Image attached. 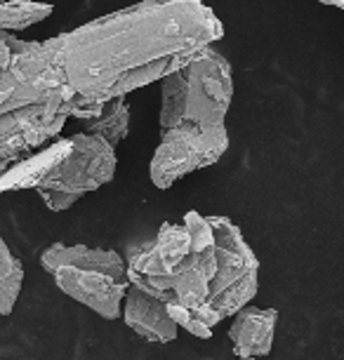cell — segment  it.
Here are the masks:
<instances>
[{
	"label": "cell",
	"mask_w": 344,
	"mask_h": 360,
	"mask_svg": "<svg viewBox=\"0 0 344 360\" xmlns=\"http://www.w3.org/2000/svg\"><path fill=\"white\" fill-rule=\"evenodd\" d=\"M222 36L203 0H141L45 43L64 92L104 104L167 78Z\"/></svg>",
	"instance_id": "6da1fadb"
},
{
	"label": "cell",
	"mask_w": 344,
	"mask_h": 360,
	"mask_svg": "<svg viewBox=\"0 0 344 360\" xmlns=\"http://www.w3.org/2000/svg\"><path fill=\"white\" fill-rule=\"evenodd\" d=\"M231 101V64L222 52L208 47L186 66L160 80V132L177 125H227Z\"/></svg>",
	"instance_id": "7a4b0ae2"
},
{
	"label": "cell",
	"mask_w": 344,
	"mask_h": 360,
	"mask_svg": "<svg viewBox=\"0 0 344 360\" xmlns=\"http://www.w3.org/2000/svg\"><path fill=\"white\" fill-rule=\"evenodd\" d=\"M40 264L66 297L104 321H116L123 314L130 283L125 259L116 250L52 243L40 255Z\"/></svg>",
	"instance_id": "3957f363"
},
{
	"label": "cell",
	"mask_w": 344,
	"mask_h": 360,
	"mask_svg": "<svg viewBox=\"0 0 344 360\" xmlns=\"http://www.w3.org/2000/svg\"><path fill=\"white\" fill-rule=\"evenodd\" d=\"M64 94L45 40L0 31V115Z\"/></svg>",
	"instance_id": "277c9868"
},
{
	"label": "cell",
	"mask_w": 344,
	"mask_h": 360,
	"mask_svg": "<svg viewBox=\"0 0 344 360\" xmlns=\"http://www.w3.org/2000/svg\"><path fill=\"white\" fill-rule=\"evenodd\" d=\"M215 233V271L208 304L222 321L250 307L260 288V262L243 238L241 229L227 217H210Z\"/></svg>",
	"instance_id": "5b68a950"
},
{
	"label": "cell",
	"mask_w": 344,
	"mask_h": 360,
	"mask_svg": "<svg viewBox=\"0 0 344 360\" xmlns=\"http://www.w3.org/2000/svg\"><path fill=\"white\" fill-rule=\"evenodd\" d=\"M71 144V153L36 188V193L52 212H64L73 207L85 193L109 184L116 174V148L104 139L83 130L73 134Z\"/></svg>",
	"instance_id": "8992f818"
},
{
	"label": "cell",
	"mask_w": 344,
	"mask_h": 360,
	"mask_svg": "<svg viewBox=\"0 0 344 360\" xmlns=\"http://www.w3.org/2000/svg\"><path fill=\"white\" fill-rule=\"evenodd\" d=\"M229 148V130L177 125L160 132V144L149 162L151 184L165 191L186 174L215 165Z\"/></svg>",
	"instance_id": "52a82bcc"
},
{
	"label": "cell",
	"mask_w": 344,
	"mask_h": 360,
	"mask_svg": "<svg viewBox=\"0 0 344 360\" xmlns=\"http://www.w3.org/2000/svg\"><path fill=\"white\" fill-rule=\"evenodd\" d=\"M189 255H191V240L184 224H160L153 240L127 250V283L160 302L172 304V276Z\"/></svg>",
	"instance_id": "ba28073f"
},
{
	"label": "cell",
	"mask_w": 344,
	"mask_h": 360,
	"mask_svg": "<svg viewBox=\"0 0 344 360\" xmlns=\"http://www.w3.org/2000/svg\"><path fill=\"white\" fill-rule=\"evenodd\" d=\"M69 92L0 115V169L29 158L69 120Z\"/></svg>",
	"instance_id": "9c48e42d"
},
{
	"label": "cell",
	"mask_w": 344,
	"mask_h": 360,
	"mask_svg": "<svg viewBox=\"0 0 344 360\" xmlns=\"http://www.w3.org/2000/svg\"><path fill=\"white\" fill-rule=\"evenodd\" d=\"M120 318L134 335L153 344H170L177 339L179 328L167 314V304L160 299L146 295L139 288H127L123 299V314Z\"/></svg>",
	"instance_id": "30bf717a"
},
{
	"label": "cell",
	"mask_w": 344,
	"mask_h": 360,
	"mask_svg": "<svg viewBox=\"0 0 344 360\" xmlns=\"http://www.w3.org/2000/svg\"><path fill=\"white\" fill-rule=\"evenodd\" d=\"M276 323L279 311L276 309H257L246 307L234 316L229 328V342L238 358H265L274 349Z\"/></svg>",
	"instance_id": "8fae6325"
},
{
	"label": "cell",
	"mask_w": 344,
	"mask_h": 360,
	"mask_svg": "<svg viewBox=\"0 0 344 360\" xmlns=\"http://www.w3.org/2000/svg\"><path fill=\"white\" fill-rule=\"evenodd\" d=\"M215 271H217L215 248L205 250V252L189 255L172 276V304H179L181 309L191 311V314H196L200 307H205Z\"/></svg>",
	"instance_id": "7c38bea8"
},
{
	"label": "cell",
	"mask_w": 344,
	"mask_h": 360,
	"mask_svg": "<svg viewBox=\"0 0 344 360\" xmlns=\"http://www.w3.org/2000/svg\"><path fill=\"white\" fill-rule=\"evenodd\" d=\"M71 137L52 141L50 146L40 148L29 158L15 162L0 172V193L8 191H24V188H36L43 184V179L71 153Z\"/></svg>",
	"instance_id": "4fadbf2b"
},
{
	"label": "cell",
	"mask_w": 344,
	"mask_h": 360,
	"mask_svg": "<svg viewBox=\"0 0 344 360\" xmlns=\"http://www.w3.org/2000/svg\"><path fill=\"white\" fill-rule=\"evenodd\" d=\"M127 130H130V106H127V97H116L106 101L102 113L85 123V132L104 139L113 148L127 137Z\"/></svg>",
	"instance_id": "5bb4252c"
},
{
	"label": "cell",
	"mask_w": 344,
	"mask_h": 360,
	"mask_svg": "<svg viewBox=\"0 0 344 360\" xmlns=\"http://www.w3.org/2000/svg\"><path fill=\"white\" fill-rule=\"evenodd\" d=\"M24 285V266L12 255L10 245L5 243L0 231V316H10L17 307V299L22 295Z\"/></svg>",
	"instance_id": "9a60e30c"
},
{
	"label": "cell",
	"mask_w": 344,
	"mask_h": 360,
	"mask_svg": "<svg viewBox=\"0 0 344 360\" xmlns=\"http://www.w3.org/2000/svg\"><path fill=\"white\" fill-rule=\"evenodd\" d=\"M52 15V5L33 0H0V31L17 33Z\"/></svg>",
	"instance_id": "2e32d148"
},
{
	"label": "cell",
	"mask_w": 344,
	"mask_h": 360,
	"mask_svg": "<svg viewBox=\"0 0 344 360\" xmlns=\"http://www.w3.org/2000/svg\"><path fill=\"white\" fill-rule=\"evenodd\" d=\"M181 224H184L189 240H191V252H205V250L215 248V233L210 226V217H203L200 212H186L181 217Z\"/></svg>",
	"instance_id": "e0dca14e"
},
{
	"label": "cell",
	"mask_w": 344,
	"mask_h": 360,
	"mask_svg": "<svg viewBox=\"0 0 344 360\" xmlns=\"http://www.w3.org/2000/svg\"><path fill=\"white\" fill-rule=\"evenodd\" d=\"M167 314H170V318L174 321V325H177L179 330H186L189 335L198 337V339H210L212 337V330L205 328L200 321H196L191 311L181 309L179 304H167Z\"/></svg>",
	"instance_id": "ac0fdd59"
},
{
	"label": "cell",
	"mask_w": 344,
	"mask_h": 360,
	"mask_svg": "<svg viewBox=\"0 0 344 360\" xmlns=\"http://www.w3.org/2000/svg\"><path fill=\"white\" fill-rule=\"evenodd\" d=\"M238 360H260V358H238Z\"/></svg>",
	"instance_id": "d6986e66"
},
{
	"label": "cell",
	"mask_w": 344,
	"mask_h": 360,
	"mask_svg": "<svg viewBox=\"0 0 344 360\" xmlns=\"http://www.w3.org/2000/svg\"><path fill=\"white\" fill-rule=\"evenodd\" d=\"M0 172H3V169H0Z\"/></svg>",
	"instance_id": "ffe728a7"
}]
</instances>
